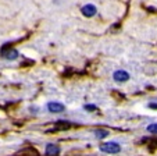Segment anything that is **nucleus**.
<instances>
[{
  "mask_svg": "<svg viewBox=\"0 0 157 156\" xmlns=\"http://www.w3.org/2000/svg\"><path fill=\"white\" fill-rule=\"evenodd\" d=\"M48 109L52 113H60V112H64L65 107L60 102H50V103H48Z\"/></svg>",
  "mask_w": 157,
  "mask_h": 156,
  "instance_id": "3",
  "label": "nucleus"
},
{
  "mask_svg": "<svg viewBox=\"0 0 157 156\" xmlns=\"http://www.w3.org/2000/svg\"><path fill=\"white\" fill-rule=\"evenodd\" d=\"M2 57L6 60H14L18 57V52L14 47H9V46H3L2 47V52H0Z\"/></svg>",
  "mask_w": 157,
  "mask_h": 156,
  "instance_id": "1",
  "label": "nucleus"
},
{
  "mask_svg": "<svg viewBox=\"0 0 157 156\" xmlns=\"http://www.w3.org/2000/svg\"><path fill=\"white\" fill-rule=\"evenodd\" d=\"M100 150L104 153H118L121 150V146L117 142H106L100 146Z\"/></svg>",
  "mask_w": 157,
  "mask_h": 156,
  "instance_id": "2",
  "label": "nucleus"
},
{
  "mask_svg": "<svg viewBox=\"0 0 157 156\" xmlns=\"http://www.w3.org/2000/svg\"><path fill=\"white\" fill-rule=\"evenodd\" d=\"M147 131H149V133L157 134V124H150V126L147 127Z\"/></svg>",
  "mask_w": 157,
  "mask_h": 156,
  "instance_id": "8",
  "label": "nucleus"
},
{
  "mask_svg": "<svg viewBox=\"0 0 157 156\" xmlns=\"http://www.w3.org/2000/svg\"><path fill=\"white\" fill-rule=\"evenodd\" d=\"M46 156H59L60 153V148L57 145H53V144H49L46 146V150H44Z\"/></svg>",
  "mask_w": 157,
  "mask_h": 156,
  "instance_id": "6",
  "label": "nucleus"
},
{
  "mask_svg": "<svg viewBox=\"0 0 157 156\" xmlns=\"http://www.w3.org/2000/svg\"><path fill=\"white\" fill-rule=\"evenodd\" d=\"M82 14L85 15V17H93V15L98 13V10H96V7L93 6V4H86V6L82 7Z\"/></svg>",
  "mask_w": 157,
  "mask_h": 156,
  "instance_id": "5",
  "label": "nucleus"
},
{
  "mask_svg": "<svg viewBox=\"0 0 157 156\" xmlns=\"http://www.w3.org/2000/svg\"><path fill=\"white\" fill-rule=\"evenodd\" d=\"M114 80L117 81V82H125V81L129 80V74L127 73L125 70H118L114 73Z\"/></svg>",
  "mask_w": 157,
  "mask_h": 156,
  "instance_id": "4",
  "label": "nucleus"
},
{
  "mask_svg": "<svg viewBox=\"0 0 157 156\" xmlns=\"http://www.w3.org/2000/svg\"><path fill=\"white\" fill-rule=\"evenodd\" d=\"M149 107H151V109H153V107H156V109H157V105H150Z\"/></svg>",
  "mask_w": 157,
  "mask_h": 156,
  "instance_id": "10",
  "label": "nucleus"
},
{
  "mask_svg": "<svg viewBox=\"0 0 157 156\" xmlns=\"http://www.w3.org/2000/svg\"><path fill=\"white\" fill-rule=\"evenodd\" d=\"M95 134H96V137H98V138H104V137L109 135V133H107V131H103V130H98Z\"/></svg>",
  "mask_w": 157,
  "mask_h": 156,
  "instance_id": "7",
  "label": "nucleus"
},
{
  "mask_svg": "<svg viewBox=\"0 0 157 156\" xmlns=\"http://www.w3.org/2000/svg\"><path fill=\"white\" fill-rule=\"evenodd\" d=\"M85 109H86V110H89V112H92V110H96V109H98V107H96V106H93V105H86V106H85Z\"/></svg>",
  "mask_w": 157,
  "mask_h": 156,
  "instance_id": "9",
  "label": "nucleus"
}]
</instances>
